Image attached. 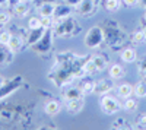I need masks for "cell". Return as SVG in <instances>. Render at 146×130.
<instances>
[{"label": "cell", "instance_id": "cell-30", "mask_svg": "<svg viewBox=\"0 0 146 130\" xmlns=\"http://www.w3.org/2000/svg\"><path fill=\"white\" fill-rule=\"evenodd\" d=\"M10 21V13L5 10H0V25H6V23Z\"/></svg>", "mask_w": 146, "mask_h": 130}, {"label": "cell", "instance_id": "cell-15", "mask_svg": "<svg viewBox=\"0 0 146 130\" xmlns=\"http://www.w3.org/2000/svg\"><path fill=\"white\" fill-rule=\"evenodd\" d=\"M22 45H23V40H22V37H19V35H12V38H10V41L7 44V47L13 53L19 51L22 48Z\"/></svg>", "mask_w": 146, "mask_h": 130}, {"label": "cell", "instance_id": "cell-7", "mask_svg": "<svg viewBox=\"0 0 146 130\" xmlns=\"http://www.w3.org/2000/svg\"><path fill=\"white\" fill-rule=\"evenodd\" d=\"M114 89V84L113 80L108 79H101L98 82H95V91L94 94H100V95H104V94H108Z\"/></svg>", "mask_w": 146, "mask_h": 130}, {"label": "cell", "instance_id": "cell-17", "mask_svg": "<svg viewBox=\"0 0 146 130\" xmlns=\"http://www.w3.org/2000/svg\"><path fill=\"white\" fill-rule=\"evenodd\" d=\"M44 111L48 114V115H56L58 114L60 111V102L58 101H48L44 107Z\"/></svg>", "mask_w": 146, "mask_h": 130}, {"label": "cell", "instance_id": "cell-32", "mask_svg": "<svg viewBox=\"0 0 146 130\" xmlns=\"http://www.w3.org/2000/svg\"><path fill=\"white\" fill-rule=\"evenodd\" d=\"M139 2H140V0H123V3L126 6H136Z\"/></svg>", "mask_w": 146, "mask_h": 130}, {"label": "cell", "instance_id": "cell-33", "mask_svg": "<svg viewBox=\"0 0 146 130\" xmlns=\"http://www.w3.org/2000/svg\"><path fill=\"white\" fill-rule=\"evenodd\" d=\"M80 2H82V0H66V3L70 5V6H78Z\"/></svg>", "mask_w": 146, "mask_h": 130}, {"label": "cell", "instance_id": "cell-34", "mask_svg": "<svg viewBox=\"0 0 146 130\" xmlns=\"http://www.w3.org/2000/svg\"><path fill=\"white\" fill-rule=\"evenodd\" d=\"M7 2H9V0H0V6H5Z\"/></svg>", "mask_w": 146, "mask_h": 130}, {"label": "cell", "instance_id": "cell-40", "mask_svg": "<svg viewBox=\"0 0 146 130\" xmlns=\"http://www.w3.org/2000/svg\"><path fill=\"white\" fill-rule=\"evenodd\" d=\"M18 2H28V0H18Z\"/></svg>", "mask_w": 146, "mask_h": 130}, {"label": "cell", "instance_id": "cell-28", "mask_svg": "<svg viewBox=\"0 0 146 130\" xmlns=\"http://www.w3.org/2000/svg\"><path fill=\"white\" fill-rule=\"evenodd\" d=\"M28 28L29 29H38V28H42V25H41V18H31L29 21H28Z\"/></svg>", "mask_w": 146, "mask_h": 130}, {"label": "cell", "instance_id": "cell-22", "mask_svg": "<svg viewBox=\"0 0 146 130\" xmlns=\"http://www.w3.org/2000/svg\"><path fill=\"white\" fill-rule=\"evenodd\" d=\"M133 94L139 98L146 97V82H139V84L133 88Z\"/></svg>", "mask_w": 146, "mask_h": 130}, {"label": "cell", "instance_id": "cell-4", "mask_svg": "<svg viewBox=\"0 0 146 130\" xmlns=\"http://www.w3.org/2000/svg\"><path fill=\"white\" fill-rule=\"evenodd\" d=\"M22 85V76H16L12 80L5 82V85L0 86V99L6 98L7 95H10L12 92H15L16 89H19Z\"/></svg>", "mask_w": 146, "mask_h": 130}, {"label": "cell", "instance_id": "cell-35", "mask_svg": "<svg viewBox=\"0 0 146 130\" xmlns=\"http://www.w3.org/2000/svg\"><path fill=\"white\" fill-rule=\"evenodd\" d=\"M5 82H6V80H5L3 78H0V86H2V85H5Z\"/></svg>", "mask_w": 146, "mask_h": 130}, {"label": "cell", "instance_id": "cell-31", "mask_svg": "<svg viewBox=\"0 0 146 130\" xmlns=\"http://www.w3.org/2000/svg\"><path fill=\"white\" fill-rule=\"evenodd\" d=\"M136 124L137 127H142V129H146V114H140L136 120Z\"/></svg>", "mask_w": 146, "mask_h": 130}, {"label": "cell", "instance_id": "cell-20", "mask_svg": "<svg viewBox=\"0 0 146 130\" xmlns=\"http://www.w3.org/2000/svg\"><path fill=\"white\" fill-rule=\"evenodd\" d=\"M82 69H83L85 75H92V73L96 72V66H95V63H94L92 58H89V60H86V62H83Z\"/></svg>", "mask_w": 146, "mask_h": 130}, {"label": "cell", "instance_id": "cell-38", "mask_svg": "<svg viewBox=\"0 0 146 130\" xmlns=\"http://www.w3.org/2000/svg\"><path fill=\"white\" fill-rule=\"evenodd\" d=\"M143 21L146 22V12H145V13H143Z\"/></svg>", "mask_w": 146, "mask_h": 130}, {"label": "cell", "instance_id": "cell-26", "mask_svg": "<svg viewBox=\"0 0 146 130\" xmlns=\"http://www.w3.org/2000/svg\"><path fill=\"white\" fill-rule=\"evenodd\" d=\"M123 108L126 110V111H135L136 108H137V101L136 99H133V98H126V101H124V104H123Z\"/></svg>", "mask_w": 146, "mask_h": 130}, {"label": "cell", "instance_id": "cell-9", "mask_svg": "<svg viewBox=\"0 0 146 130\" xmlns=\"http://www.w3.org/2000/svg\"><path fill=\"white\" fill-rule=\"evenodd\" d=\"M82 107H83V99H82V97H80V98H76V99H69L67 104H66L67 111H69V113H73V114L79 113V111L82 110Z\"/></svg>", "mask_w": 146, "mask_h": 130}, {"label": "cell", "instance_id": "cell-14", "mask_svg": "<svg viewBox=\"0 0 146 130\" xmlns=\"http://www.w3.org/2000/svg\"><path fill=\"white\" fill-rule=\"evenodd\" d=\"M12 54H13V51H12L7 45L0 44V66L9 63V62H10V56H12Z\"/></svg>", "mask_w": 146, "mask_h": 130}, {"label": "cell", "instance_id": "cell-24", "mask_svg": "<svg viewBox=\"0 0 146 130\" xmlns=\"http://www.w3.org/2000/svg\"><path fill=\"white\" fill-rule=\"evenodd\" d=\"M120 0H105L104 2V6L108 12H117L120 9Z\"/></svg>", "mask_w": 146, "mask_h": 130}, {"label": "cell", "instance_id": "cell-11", "mask_svg": "<svg viewBox=\"0 0 146 130\" xmlns=\"http://www.w3.org/2000/svg\"><path fill=\"white\" fill-rule=\"evenodd\" d=\"M31 32L28 34V41H27V44L28 45H34L36 41H40V38L44 35V32H45V28H38V29H29Z\"/></svg>", "mask_w": 146, "mask_h": 130}, {"label": "cell", "instance_id": "cell-37", "mask_svg": "<svg viewBox=\"0 0 146 130\" xmlns=\"http://www.w3.org/2000/svg\"><path fill=\"white\" fill-rule=\"evenodd\" d=\"M143 78H145V79H146V69H145V70H143Z\"/></svg>", "mask_w": 146, "mask_h": 130}, {"label": "cell", "instance_id": "cell-36", "mask_svg": "<svg viewBox=\"0 0 146 130\" xmlns=\"http://www.w3.org/2000/svg\"><path fill=\"white\" fill-rule=\"evenodd\" d=\"M140 2H142V5H143V6L146 7V0H140Z\"/></svg>", "mask_w": 146, "mask_h": 130}, {"label": "cell", "instance_id": "cell-39", "mask_svg": "<svg viewBox=\"0 0 146 130\" xmlns=\"http://www.w3.org/2000/svg\"><path fill=\"white\" fill-rule=\"evenodd\" d=\"M44 2H54V0H44Z\"/></svg>", "mask_w": 146, "mask_h": 130}, {"label": "cell", "instance_id": "cell-29", "mask_svg": "<svg viewBox=\"0 0 146 130\" xmlns=\"http://www.w3.org/2000/svg\"><path fill=\"white\" fill-rule=\"evenodd\" d=\"M12 38V34L9 31H0V44H3V45H7L9 41Z\"/></svg>", "mask_w": 146, "mask_h": 130}, {"label": "cell", "instance_id": "cell-1", "mask_svg": "<svg viewBox=\"0 0 146 130\" xmlns=\"http://www.w3.org/2000/svg\"><path fill=\"white\" fill-rule=\"evenodd\" d=\"M79 29L80 28L76 23V21L72 19L70 16L54 22V31L58 37H72V35H76Z\"/></svg>", "mask_w": 146, "mask_h": 130}, {"label": "cell", "instance_id": "cell-27", "mask_svg": "<svg viewBox=\"0 0 146 130\" xmlns=\"http://www.w3.org/2000/svg\"><path fill=\"white\" fill-rule=\"evenodd\" d=\"M54 18L53 16H41V25L45 29H51L54 27Z\"/></svg>", "mask_w": 146, "mask_h": 130}, {"label": "cell", "instance_id": "cell-12", "mask_svg": "<svg viewBox=\"0 0 146 130\" xmlns=\"http://www.w3.org/2000/svg\"><path fill=\"white\" fill-rule=\"evenodd\" d=\"M121 60H123L124 63H133L137 60V53L135 48H124L123 51H121Z\"/></svg>", "mask_w": 146, "mask_h": 130}, {"label": "cell", "instance_id": "cell-13", "mask_svg": "<svg viewBox=\"0 0 146 130\" xmlns=\"http://www.w3.org/2000/svg\"><path fill=\"white\" fill-rule=\"evenodd\" d=\"M56 6L53 2H44L40 6V15L41 16H54Z\"/></svg>", "mask_w": 146, "mask_h": 130}, {"label": "cell", "instance_id": "cell-23", "mask_svg": "<svg viewBox=\"0 0 146 130\" xmlns=\"http://www.w3.org/2000/svg\"><path fill=\"white\" fill-rule=\"evenodd\" d=\"M82 95H83V94H82V91H80L79 88H72V89H69V91L64 94V98H66V101H69V99L80 98Z\"/></svg>", "mask_w": 146, "mask_h": 130}, {"label": "cell", "instance_id": "cell-2", "mask_svg": "<svg viewBox=\"0 0 146 130\" xmlns=\"http://www.w3.org/2000/svg\"><path fill=\"white\" fill-rule=\"evenodd\" d=\"M105 40V34L104 31L100 28V27H94L88 31L86 37H85L83 42L86 47H89V48H96V47H100Z\"/></svg>", "mask_w": 146, "mask_h": 130}, {"label": "cell", "instance_id": "cell-19", "mask_svg": "<svg viewBox=\"0 0 146 130\" xmlns=\"http://www.w3.org/2000/svg\"><path fill=\"white\" fill-rule=\"evenodd\" d=\"M79 89L82 91L83 95H88V94H94V91H95V82H92V80H89V79L83 80L82 84H80V86H79Z\"/></svg>", "mask_w": 146, "mask_h": 130}, {"label": "cell", "instance_id": "cell-10", "mask_svg": "<svg viewBox=\"0 0 146 130\" xmlns=\"http://www.w3.org/2000/svg\"><path fill=\"white\" fill-rule=\"evenodd\" d=\"M29 12V6L27 2H16L15 6H13V13L18 16V18H25Z\"/></svg>", "mask_w": 146, "mask_h": 130}, {"label": "cell", "instance_id": "cell-3", "mask_svg": "<svg viewBox=\"0 0 146 130\" xmlns=\"http://www.w3.org/2000/svg\"><path fill=\"white\" fill-rule=\"evenodd\" d=\"M51 44H53V32H51V29H45V32H44L42 37L40 38V41H36V42L32 45V50H34L35 53L44 56L45 53L50 51Z\"/></svg>", "mask_w": 146, "mask_h": 130}, {"label": "cell", "instance_id": "cell-25", "mask_svg": "<svg viewBox=\"0 0 146 130\" xmlns=\"http://www.w3.org/2000/svg\"><path fill=\"white\" fill-rule=\"evenodd\" d=\"M92 60L96 66V70H104L105 66H107V60L104 58V56H94Z\"/></svg>", "mask_w": 146, "mask_h": 130}, {"label": "cell", "instance_id": "cell-6", "mask_svg": "<svg viewBox=\"0 0 146 130\" xmlns=\"http://www.w3.org/2000/svg\"><path fill=\"white\" fill-rule=\"evenodd\" d=\"M101 108H102V111L105 114H115L120 110V104H118V101L114 97L105 95L101 99Z\"/></svg>", "mask_w": 146, "mask_h": 130}, {"label": "cell", "instance_id": "cell-8", "mask_svg": "<svg viewBox=\"0 0 146 130\" xmlns=\"http://www.w3.org/2000/svg\"><path fill=\"white\" fill-rule=\"evenodd\" d=\"M72 15V7L70 5H60V6H56V10H54V21H60V19H64V18H69Z\"/></svg>", "mask_w": 146, "mask_h": 130}, {"label": "cell", "instance_id": "cell-21", "mask_svg": "<svg viewBox=\"0 0 146 130\" xmlns=\"http://www.w3.org/2000/svg\"><path fill=\"white\" fill-rule=\"evenodd\" d=\"M145 40H146V32L143 29H137V31L133 32V35H131V41L135 44H142Z\"/></svg>", "mask_w": 146, "mask_h": 130}, {"label": "cell", "instance_id": "cell-18", "mask_svg": "<svg viewBox=\"0 0 146 130\" xmlns=\"http://www.w3.org/2000/svg\"><path fill=\"white\" fill-rule=\"evenodd\" d=\"M124 76V67L121 64H113L110 69V78L111 79H121Z\"/></svg>", "mask_w": 146, "mask_h": 130}, {"label": "cell", "instance_id": "cell-5", "mask_svg": "<svg viewBox=\"0 0 146 130\" xmlns=\"http://www.w3.org/2000/svg\"><path fill=\"white\" fill-rule=\"evenodd\" d=\"M98 7V0H82V2L76 6L78 13L82 16H91Z\"/></svg>", "mask_w": 146, "mask_h": 130}, {"label": "cell", "instance_id": "cell-16", "mask_svg": "<svg viewBox=\"0 0 146 130\" xmlns=\"http://www.w3.org/2000/svg\"><path fill=\"white\" fill-rule=\"evenodd\" d=\"M131 94H133V88L129 84H121V85L117 86V95L120 98H124L126 99V98L131 97Z\"/></svg>", "mask_w": 146, "mask_h": 130}]
</instances>
